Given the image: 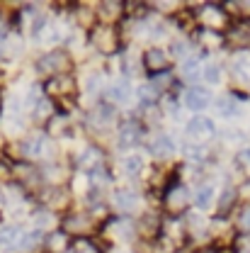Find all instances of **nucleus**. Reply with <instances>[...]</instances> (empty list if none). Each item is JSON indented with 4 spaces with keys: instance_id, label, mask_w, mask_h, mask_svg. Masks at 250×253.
Segmentation results:
<instances>
[{
    "instance_id": "30",
    "label": "nucleus",
    "mask_w": 250,
    "mask_h": 253,
    "mask_svg": "<svg viewBox=\"0 0 250 253\" xmlns=\"http://www.w3.org/2000/svg\"><path fill=\"white\" fill-rule=\"evenodd\" d=\"M71 253H97V249H95L90 241H85V239H80V241H75L73 244V249H71Z\"/></svg>"
},
{
    "instance_id": "28",
    "label": "nucleus",
    "mask_w": 250,
    "mask_h": 253,
    "mask_svg": "<svg viewBox=\"0 0 250 253\" xmlns=\"http://www.w3.org/2000/svg\"><path fill=\"white\" fill-rule=\"evenodd\" d=\"M22 151H25L27 156H39V154H41V136H36V139L32 136L30 141H25V144H22Z\"/></svg>"
},
{
    "instance_id": "38",
    "label": "nucleus",
    "mask_w": 250,
    "mask_h": 253,
    "mask_svg": "<svg viewBox=\"0 0 250 253\" xmlns=\"http://www.w3.org/2000/svg\"><path fill=\"white\" fill-rule=\"evenodd\" d=\"M2 37H5V30H2V27H0V42H2Z\"/></svg>"
},
{
    "instance_id": "40",
    "label": "nucleus",
    "mask_w": 250,
    "mask_h": 253,
    "mask_svg": "<svg viewBox=\"0 0 250 253\" xmlns=\"http://www.w3.org/2000/svg\"><path fill=\"white\" fill-rule=\"evenodd\" d=\"M0 54H2V46H0Z\"/></svg>"
},
{
    "instance_id": "8",
    "label": "nucleus",
    "mask_w": 250,
    "mask_h": 253,
    "mask_svg": "<svg viewBox=\"0 0 250 253\" xmlns=\"http://www.w3.org/2000/svg\"><path fill=\"white\" fill-rule=\"evenodd\" d=\"M199 17H202V22L207 25V30L221 32L223 27H226V12H223V10H219V7H214V5L204 7V10L199 12Z\"/></svg>"
},
{
    "instance_id": "39",
    "label": "nucleus",
    "mask_w": 250,
    "mask_h": 253,
    "mask_svg": "<svg viewBox=\"0 0 250 253\" xmlns=\"http://www.w3.org/2000/svg\"><path fill=\"white\" fill-rule=\"evenodd\" d=\"M114 253H126V251H114Z\"/></svg>"
},
{
    "instance_id": "34",
    "label": "nucleus",
    "mask_w": 250,
    "mask_h": 253,
    "mask_svg": "<svg viewBox=\"0 0 250 253\" xmlns=\"http://www.w3.org/2000/svg\"><path fill=\"white\" fill-rule=\"evenodd\" d=\"M141 224H143V226H141L143 231H151V234H156V231H158V217H156V214H146Z\"/></svg>"
},
{
    "instance_id": "16",
    "label": "nucleus",
    "mask_w": 250,
    "mask_h": 253,
    "mask_svg": "<svg viewBox=\"0 0 250 253\" xmlns=\"http://www.w3.org/2000/svg\"><path fill=\"white\" fill-rule=\"evenodd\" d=\"M216 110H219L221 117H236L238 115V102L231 95H221L216 100Z\"/></svg>"
},
{
    "instance_id": "23",
    "label": "nucleus",
    "mask_w": 250,
    "mask_h": 253,
    "mask_svg": "<svg viewBox=\"0 0 250 253\" xmlns=\"http://www.w3.org/2000/svg\"><path fill=\"white\" fill-rule=\"evenodd\" d=\"M122 166H124L126 175H139V173L143 170V161H141V156H126L124 161H122Z\"/></svg>"
},
{
    "instance_id": "5",
    "label": "nucleus",
    "mask_w": 250,
    "mask_h": 253,
    "mask_svg": "<svg viewBox=\"0 0 250 253\" xmlns=\"http://www.w3.org/2000/svg\"><path fill=\"white\" fill-rule=\"evenodd\" d=\"M105 234L112 236V241H129L134 234V226L129 219H109L105 226Z\"/></svg>"
},
{
    "instance_id": "33",
    "label": "nucleus",
    "mask_w": 250,
    "mask_h": 253,
    "mask_svg": "<svg viewBox=\"0 0 250 253\" xmlns=\"http://www.w3.org/2000/svg\"><path fill=\"white\" fill-rule=\"evenodd\" d=\"M233 200H236V190H233V188H231V185H228V188L223 190V195H221V200H219L221 210H226V207H231V202H233Z\"/></svg>"
},
{
    "instance_id": "12",
    "label": "nucleus",
    "mask_w": 250,
    "mask_h": 253,
    "mask_svg": "<svg viewBox=\"0 0 250 253\" xmlns=\"http://www.w3.org/2000/svg\"><path fill=\"white\" fill-rule=\"evenodd\" d=\"M112 120H114V107H109V105H97L93 110V125L95 126L105 129V126L112 125Z\"/></svg>"
},
{
    "instance_id": "17",
    "label": "nucleus",
    "mask_w": 250,
    "mask_h": 253,
    "mask_svg": "<svg viewBox=\"0 0 250 253\" xmlns=\"http://www.w3.org/2000/svg\"><path fill=\"white\" fill-rule=\"evenodd\" d=\"M90 229V219L85 214H73L66 219V231H73V234H85Z\"/></svg>"
},
{
    "instance_id": "10",
    "label": "nucleus",
    "mask_w": 250,
    "mask_h": 253,
    "mask_svg": "<svg viewBox=\"0 0 250 253\" xmlns=\"http://www.w3.org/2000/svg\"><path fill=\"white\" fill-rule=\"evenodd\" d=\"M139 202H141V197L136 192H131V190H117L114 192V205L122 212H134L139 207Z\"/></svg>"
},
{
    "instance_id": "41",
    "label": "nucleus",
    "mask_w": 250,
    "mask_h": 253,
    "mask_svg": "<svg viewBox=\"0 0 250 253\" xmlns=\"http://www.w3.org/2000/svg\"><path fill=\"white\" fill-rule=\"evenodd\" d=\"M248 158H250V151H248Z\"/></svg>"
},
{
    "instance_id": "11",
    "label": "nucleus",
    "mask_w": 250,
    "mask_h": 253,
    "mask_svg": "<svg viewBox=\"0 0 250 253\" xmlns=\"http://www.w3.org/2000/svg\"><path fill=\"white\" fill-rule=\"evenodd\" d=\"M141 136H143V131H141V125H136V122H129L119 129V144L122 146H136L141 141Z\"/></svg>"
},
{
    "instance_id": "14",
    "label": "nucleus",
    "mask_w": 250,
    "mask_h": 253,
    "mask_svg": "<svg viewBox=\"0 0 250 253\" xmlns=\"http://www.w3.org/2000/svg\"><path fill=\"white\" fill-rule=\"evenodd\" d=\"M49 90L54 95H68L73 90V78L68 76V73H63V76H54L51 78V83H49Z\"/></svg>"
},
{
    "instance_id": "36",
    "label": "nucleus",
    "mask_w": 250,
    "mask_h": 253,
    "mask_svg": "<svg viewBox=\"0 0 250 253\" xmlns=\"http://www.w3.org/2000/svg\"><path fill=\"white\" fill-rule=\"evenodd\" d=\"M173 54H175V56L185 54V44H182V42H175V44H173Z\"/></svg>"
},
{
    "instance_id": "20",
    "label": "nucleus",
    "mask_w": 250,
    "mask_h": 253,
    "mask_svg": "<svg viewBox=\"0 0 250 253\" xmlns=\"http://www.w3.org/2000/svg\"><path fill=\"white\" fill-rule=\"evenodd\" d=\"M212 200H214V188H212V185H204V188H199V192H197L194 205H197L199 210H207V207L212 205Z\"/></svg>"
},
{
    "instance_id": "35",
    "label": "nucleus",
    "mask_w": 250,
    "mask_h": 253,
    "mask_svg": "<svg viewBox=\"0 0 250 253\" xmlns=\"http://www.w3.org/2000/svg\"><path fill=\"white\" fill-rule=\"evenodd\" d=\"M85 85H88V93H95V90H97V85H100V76H97V73L88 76V83H85Z\"/></svg>"
},
{
    "instance_id": "19",
    "label": "nucleus",
    "mask_w": 250,
    "mask_h": 253,
    "mask_svg": "<svg viewBox=\"0 0 250 253\" xmlns=\"http://www.w3.org/2000/svg\"><path fill=\"white\" fill-rule=\"evenodd\" d=\"M100 161H102V154H100V149H93V146L78 158V163H80L83 168H97V166H100Z\"/></svg>"
},
{
    "instance_id": "32",
    "label": "nucleus",
    "mask_w": 250,
    "mask_h": 253,
    "mask_svg": "<svg viewBox=\"0 0 250 253\" xmlns=\"http://www.w3.org/2000/svg\"><path fill=\"white\" fill-rule=\"evenodd\" d=\"M119 7H122V2H105V5H102V15H105V17H117V15L122 12Z\"/></svg>"
},
{
    "instance_id": "21",
    "label": "nucleus",
    "mask_w": 250,
    "mask_h": 253,
    "mask_svg": "<svg viewBox=\"0 0 250 253\" xmlns=\"http://www.w3.org/2000/svg\"><path fill=\"white\" fill-rule=\"evenodd\" d=\"M49 249L54 253H63L68 249V236H66V231H56V234L49 236Z\"/></svg>"
},
{
    "instance_id": "9",
    "label": "nucleus",
    "mask_w": 250,
    "mask_h": 253,
    "mask_svg": "<svg viewBox=\"0 0 250 253\" xmlns=\"http://www.w3.org/2000/svg\"><path fill=\"white\" fill-rule=\"evenodd\" d=\"M148 151H151V156H156V158H168L175 151V141H173L168 134H158L156 139L151 141Z\"/></svg>"
},
{
    "instance_id": "7",
    "label": "nucleus",
    "mask_w": 250,
    "mask_h": 253,
    "mask_svg": "<svg viewBox=\"0 0 250 253\" xmlns=\"http://www.w3.org/2000/svg\"><path fill=\"white\" fill-rule=\"evenodd\" d=\"M209 93L204 90V88H189L185 97H182V102H185V107L192 110V112H202L204 107H209Z\"/></svg>"
},
{
    "instance_id": "15",
    "label": "nucleus",
    "mask_w": 250,
    "mask_h": 253,
    "mask_svg": "<svg viewBox=\"0 0 250 253\" xmlns=\"http://www.w3.org/2000/svg\"><path fill=\"white\" fill-rule=\"evenodd\" d=\"M233 76H236L241 83H250V56L248 54H241V56L233 61Z\"/></svg>"
},
{
    "instance_id": "37",
    "label": "nucleus",
    "mask_w": 250,
    "mask_h": 253,
    "mask_svg": "<svg viewBox=\"0 0 250 253\" xmlns=\"http://www.w3.org/2000/svg\"><path fill=\"white\" fill-rule=\"evenodd\" d=\"M238 253H250V241H238Z\"/></svg>"
},
{
    "instance_id": "3",
    "label": "nucleus",
    "mask_w": 250,
    "mask_h": 253,
    "mask_svg": "<svg viewBox=\"0 0 250 253\" xmlns=\"http://www.w3.org/2000/svg\"><path fill=\"white\" fill-rule=\"evenodd\" d=\"M165 205L173 214H180L189 205V190L185 185H170L168 195H165Z\"/></svg>"
},
{
    "instance_id": "24",
    "label": "nucleus",
    "mask_w": 250,
    "mask_h": 253,
    "mask_svg": "<svg viewBox=\"0 0 250 253\" xmlns=\"http://www.w3.org/2000/svg\"><path fill=\"white\" fill-rule=\"evenodd\" d=\"M39 241H41V234H39V231H32V234H20L17 246H20V249H34Z\"/></svg>"
},
{
    "instance_id": "25",
    "label": "nucleus",
    "mask_w": 250,
    "mask_h": 253,
    "mask_svg": "<svg viewBox=\"0 0 250 253\" xmlns=\"http://www.w3.org/2000/svg\"><path fill=\"white\" fill-rule=\"evenodd\" d=\"M199 73H202V71H199V59H187V61L182 63V76H185V78L194 81Z\"/></svg>"
},
{
    "instance_id": "27",
    "label": "nucleus",
    "mask_w": 250,
    "mask_h": 253,
    "mask_svg": "<svg viewBox=\"0 0 250 253\" xmlns=\"http://www.w3.org/2000/svg\"><path fill=\"white\" fill-rule=\"evenodd\" d=\"M139 97L148 105V102H153L158 97V88H156V83H146V85H141L139 88Z\"/></svg>"
},
{
    "instance_id": "1",
    "label": "nucleus",
    "mask_w": 250,
    "mask_h": 253,
    "mask_svg": "<svg viewBox=\"0 0 250 253\" xmlns=\"http://www.w3.org/2000/svg\"><path fill=\"white\" fill-rule=\"evenodd\" d=\"M36 68L41 71V73H54V76H63L68 68H71V59H68V54L66 51H49V54H44L39 61H36Z\"/></svg>"
},
{
    "instance_id": "31",
    "label": "nucleus",
    "mask_w": 250,
    "mask_h": 253,
    "mask_svg": "<svg viewBox=\"0 0 250 253\" xmlns=\"http://www.w3.org/2000/svg\"><path fill=\"white\" fill-rule=\"evenodd\" d=\"M202 76H204V81H209V83H219L221 81L219 66H207V68L202 71Z\"/></svg>"
},
{
    "instance_id": "4",
    "label": "nucleus",
    "mask_w": 250,
    "mask_h": 253,
    "mask_svg": "<svg viewBox=\"0 0 250 253\" xmlns=\"http://www.w3.org/2000/svg\"><path fill=\"white\" fill-rule=\"evenodd\" d=\"M143 66L148 68L151 78L158 76V73H165L168 71V56H165V51L163 49H148L143 54Z\"/></svg>"
},
{
    "instance_id": "13",
    "label": "nucleus",
    "mask_w": 250,
    "mask_h": 253,
    "mask_svg": "<svg viewBox=\"0 0 250 253\" xmlns=\"http://www.w3.org/2000/svg\"><path fill=\"white\" fill-rule=\"evenodd\" d=\"M129 95H131V88H129V81H126V78L114 81V83L109 85V90H107V97L114 100V102H124Z\"/></svg>"
},
{
    "instance_id": "6",
    "label": "nucleus",
    "mask_w": 250,
    "mask_h": 253,
    "mask_svg": "<svg viewBox=\"0 0 250 253\" xmlns=\"http://www.w3.org/2000/svg\"><path fill=\"white\" fill-rule=\"evenodd\" d=\"M214 122L209 120V117H192L187 125V134L192 139H209V136H214Z\"/></svg>"
},
{
    "instance_id": "22",
    "label": "nucleus",
    "mask_w": 250,
    "mask_h": 253,
    "mask_svg": "<svg viewBox=\"0 0 250 253\" xmlns=\"http://www.w3.org/2000/svg\"><path fill=\"white\" fill-rule=\"evenodd\" d=\"M12 175H15L17 180L27 183V180L34 178V166H30V163H15V166H12Z\"/></svg>"
},
{
    "instance_id": "26",
    "label": "nucleus",
    "mask_w": 250,
    "mask_h": 253,
    "mask_svg": "<svg viewBox=\"0 0 250 253\" xmlns=\"http://www.w3.org/2000/svg\"><path fill=\"white\" fill-rule=\"evenodd\" d=\"M22 231L17 226H0V244H15V239L20 236Z\"/></svg>"
},
{
    "instance_id": "29",
    "label": "nucleus",
    "mask_w": 250,
    "mask_h": 253,
    "mask_svg": "<svg viewBox=\"0 0 250 253\" xmlns=\"http://www.w3.org/2000/svg\"><path fill=\"white\" fill-rule=\"evenodd\" d=\"M238 226H241L243 234H250V205H246V207L241 210V214H238Z\"/></svg>"
},
{
    "instance_id": "2",
    "label": "nucleus",
    "mask_w": 250,
    "mask_h": 253,
    "mask_svg": "<svg viewBox=\"0 0 250 253\" xmlns=\"http://www.w3.org/2000/svg\"><path fill=\"white\" fill-rule=\"evenodd\" d=\"M90 42L97 51L102 54H109V51H117V32L112 27H95L93 34H90Z\"/></svg>"
},
{
    "instance_id": "18",
    "label": "nucleus",
    "mask_w": 250,
    "mask_h": 253,
    "mask_svg": "<svg viewBox=\"0 0 250 253\" xmlns=\"http://www.w3.org/2000/svg\"><path fill=\"white\" fill-rule=\"evenodd\" d=\"M199 39H202V44H204V46H209V49H216V46H221V44H223V37H221L219 32L207 30V27L199 32Z\"/></svg>"
}]
</instances>
